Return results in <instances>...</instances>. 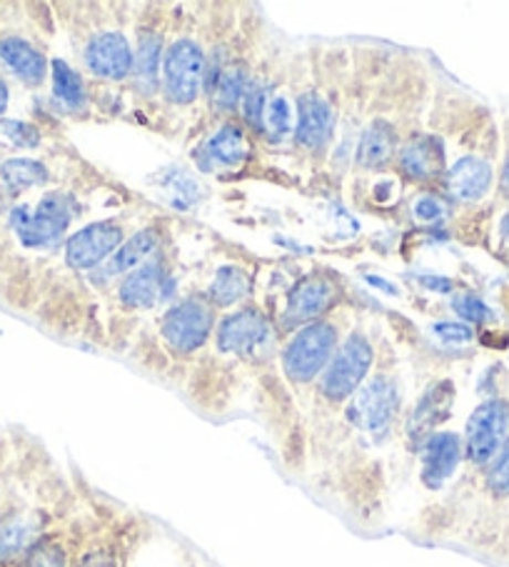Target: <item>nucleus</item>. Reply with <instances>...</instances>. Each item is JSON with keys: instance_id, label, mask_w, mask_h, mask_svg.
<instances>
[{"instance_id": "nucleus-16", "label": "nucleus", "mask_w": 509, "mask_h": 567, "mask_svg": "<svg viewBox=\"0 0 509 567\" xmlns=\"http://www.w3.org/2000/svg\"><path fill=\"white\" fill-rule=\"evenodd\" d=\"M445 153L433 135H417L399 153V168L413 181H429L443 173Z\"/></svg>"}, {"instance_id": "nucleus-2", "label": "nucleus", "mask_w": 509, "mask_h": 567, "mask_svg": "<svg viewBox=\"0 0 509 567\" xmlns=\"http://www.w3.org/2000/svg\"><path fill=\"white\" fill-rule=\"evenodd\" d=\"M372 368V346L362 336H352L330 360L320 380V400L328 408H345L365 385Z\"/></svg>"}, {"instance_id": "nucleus-7", "label": "nucleus", "mask_w": 509, "mask_h": 567, "mask_svg": "<svg viewBox=\"0 0 509 567\" xmlns=\"http://www.w3.org/2000/svg\"><path fill=\"white\" fill-rule=\"evenodd\" d=\"M48 530V517L33 507L0 515V567H15Z\"/></svg>"}, {"instance_id": "nucleus-32", "label": "nucleus", "mask_w": 509, "mask_h": 567, "mask_svg": "<svg viewBox=\"0 0 509 567\" xmlns=\"http://www.w3.org/2000/svg\"><path fill=\"white\" fill-rule=\"evenodd\" d=\"M158 51L160 43L155 35H145L141 41V51H138V63H141V73L143 78H153L155 68H158Z\"/></svg>"}, {"instance_id": "nucleus-29", "label": "nucleus", "mask_w": 509, "mask_h": 567, "mask_svg": "<svg viewBox=\"0 0 509 567\" xmlns=\"http://www.w3.org/2000/svg\"><path fill=\"white\" fill-rule=\"evenodd\" d=\"M245 93V75L238 65L225 68L218 78V87H215V97L222 107H232L238 97Z\"/></svg>"}, {"instance_id": "nucleus-8", "label": "nucleus", "mask_w": 509, "mask_h": 567, "mask_svg": "<svg viewBox=\"0 0 509 567\" xmlns=\"http://www.w3.org/2000/svg\"><path fill=\"white\" fill-rule=\"evenodd\" d=\"M205 75L202 51L188 38L173 43L165 61V91L175 103H193L200 93Z\"/></svg>"}, {"instance_id": "nucleus-22", "label": "nucleus", "mask_w": 509, "mask_h": 567, "mask_svg": "<svg viewBox=\"0 0 509 567\" xmlns=\"http://www.w3.org/2000/svg\"><path fill=\"white\" fill-rule=\"evenodd\" d=\"M395 143H397V135L393 125L385 121H377L365 135H362L360 148H357L360 165H365V168H380V165H385L389 158H393Z\"/></svg>"}, {"instance_id": "nucleus-11", "label": "nucleus", "mask_w": 509, "mask_h": 567, "mask_svg": "<svg viewBox=\"0 0 509 567\" xmlns=\"http://www.w3.org/2000/svg\"><path fill=\"white\" fill-rule=\"evenodd\" d=\"M85 63L95 75L107 78V81H121L133 68V51L127 45L123 33L105 31L93 38L85 51Z\"/></svg>"}, {"instance_id": "nucleus-9", "label": "nucleus", "mask_w": 509, "mask_h": 567, "mask_svg": "<svg viewBox=\"0 0 509 567\" xmlns=\"http://www.w3.org/2000/svg\"><path fill=\"white\" fill-rule=\"evenodd\" d=\"M463 455V437L457 433H449V430H437L419 447V481L429 491H439L457 471Z\"/></svg>"}, {"instance_id": "nucleus-1", "label": "nucleus", "mask_w": 509, "mask_h": 567, "mask_svg": "<svg viewBox=\"0 0 509 567\" xmlns=\"http://www.w3.org/2000/svg\"><path fill=\"white\" fill-rule=\"evenodd\" d=\"M399 408H403V398H399L395 378L375 375L345 405V425L350 433L382 447V443L393 435Z\"/></svg>"}, {"instance_id": "nucleus-17", "label": "nucleus", "mask_w": 509, "mask_h": 567, "mask_svg": "<svg viewBox=\"0 0 509 567\" xmlns=\"http://www.w3.org/2000/svg\"><path fill=\"white\" fill-rule=\"evenodd\" d=\"M85 537L73 540V537H67L63 533L45 530L41 535V540L28 550V555L15 567H73L75 555L81 550Z\"/></svg>"}, {"instance_id": "nucleus-31", "label": "nucleus", "mask_w": 509, "mask_h": 567, "mask_svg": "<svg viewBox=\"0 0 509 567\" xmlns=\"http://www.w3.org/2000/svg\"><path fill=\"white\" fill-rule=\"evenodd\" d=\"M455 310L463 316L465 320H472V322H485L492 318V312L485 306L482 300L475 298V296H459L455 298Z\"/></svg>"}, {"instance_id": "nucleus-37", "label": "nucleus", "mask_w": 509, "mask_h": 567, "mask_svg": "<svg viewBox=\"0 0 509 567\" xmlns=\"http://www.w3.org/2000/svg\"><path fill=\"white\" fill-rule=\"evenodd\" d=\"M367 280L372 282V286H377V288H385L387 292H395V288L389 286V282H385V280H380V278H367Z\"/></svg>"}, {"instance_id": "nucleus-3", "label": "nucleus", "mask_w": 509, "mask_h": 567, "mask_svg": "<svg viewBox=\"0 0 509 567\" xmlns=\"http://www.w3.org/2000/svg\"><path fill=\"white\" fill-rule=\"evenodd\" d=\"M73 215L75 203L71 195L53 193L41 198L35 208H15L11 213V225L25 248H45L63 236Z\"/></svg>"}, {"instance_id": "nucleus-19", "label": "nucleus", "mask_w": 509, "mask_h": 567, "mask_svg": "<svg viewBox=\"0 0 509 567\" xmlns=\"http://www.w3.org/2000/svg\"><path fill=\"white\" fill-rule=\"evenodd\" d=\"M492 183V171L479 158H463L447 173V190L457 200H477Z\"/></svg>"}, {"instance_id": "nucleus-33", "label": "nucleus", "mask_w": 509, "mask_h": 567, "mask_svg": "<svg viewBox=\"0 0 509 567\" xmlns=\"http://www.w3.org/2000/svg\"><path fill=\"white\" fill-rule=\"evenodd\" d=\"M443 213H445V208H443V203H439L435 195H423V198H419L417 203H415V215L419 220H427V223H433V220H437V218H443Z\"/></svg>"}, {"instance_id": "nucleus-23", "label": "nucleus", "mask_w": 509, "mask_h": 567, "mask_svg": "<svg viewBox=\"0 0 509 567\" xmlns=\"http://www.w3.org/2000/svg\"><path fill=\"white\" fill-rule=\"evenodd\" d=\"M248 145H245V135L235 125H225V128L210 138L205 145V161L208 165H238L242 163Z\"/></svg>"}, {"instance_id": "nucleus-34", "label": "nucleus", "mask_w": 509, "mask_h": 567, "mask_svg": "<svg viewBox=\"0 0 509 567\" xmlns=\"http://www.w3.org/2000/svg\"><path fill=\"white\" fill-rule=\"evenodd\" d=\"M435 330L447 340H469V338H472V330H469L467 326H455V322H439Z\"/></svg>"}, {"instance_id": "nucleus-18", "label": "nucleus", "mask_w": 509, "mask_h": 567, "mask_svg": "<svg viewBox=\"0 0 509 567\" xmlns=\"http://www.w3.org/2000/svg\"><path fill=\"white\" fill-rule=\"evenodd\" d=\"M127 545L125 537L113 533L111 527L101 535H87L77 550L73 567H125Z\"/></svg>"}, {"instance_id": "nucleus-30", "label": "nucleus", "mask_w": 509, "mask_h": 567, "mask_svg": "<svg viewBox=\"0 0 509 567\" xmlns=\"http://www.w3.org/2000/svg\"><path fill=\"white\" fill-rule=\"evenodd\" d=\"M487 487L495 495H509V437L487 467Z\"/></svg>"}, {"instance_id": "nucleus-25", "label": "nucleus", "mask_w": 509, "mask_h": 567, "mask_svg": "<svg viewBox=\"0 0 509 567\" xmlns=\"http://www.w3.org/2000/svg\"><path fill=\"white\" fill-rule=\"evenodd\" d=\"M0 178H3V183L11 190H28L35 188V185H43L48 181V171L41 163H35L31 158H13L3 163Z\"/></svg>"}, {"instance_id": "nucleus-27", "label": "nucleus", "mask_w": 509, "mask_h": 567, "mask_svg": "<svg viewBox=\"0 0 509 567\" xmlns=\"http://www.w3.org/2000/svg\"><path fill=\"white\" fill-rule=\"evenodd\" d=\"M245 292H248V278L235 268L220 270L210 286V298L218 302V306H230V302L242 298Z\"/></svg>"}, {"instance_id": "nucleus-13", "label": "nucleus", "mask_w": 509, "mask_h": 567, "mask_svg": "<svg viewBox=\"0 0 509 567\" xmlns=\"http://www.w3.org/2000/svg\"><path fill=\"white\" fill-rule=\"evenodd\" d=\"M449 403H453V388H449V383H439L437 388L429 390V393H425L423 400L415 405L413 415H409L405 425V433L417 453L419 447L425 445V440L433 433H437L435 427L439 420L447 417Z\"/></svg>"}, {"instance_id": "nucleus-36", "label": "nucleus", "mask_w": 509, "mask_h": 567, "mask_svg": "<svg viewBox=\"0 0 509 567\" xmlns=\"http://www.w3.org/2000/svg\"><path fill=\"white\" fill-rule=\"evenodd\" d=\"M8 107V85L3 83V78H0V115L6 113Z\"/></svg>"}, {"instance_id": "nucleus-38", "label": "nucleus", "mask_w": 509, "mask_h": 567, "mask_svg": "<svg viewBox=\"0 0 509 567\" xmlns=\"http://www.w3.org/2000/svg\"><path fill=\"white\" fill-rule=\"evenodd\" d=\"M502 190L509 195V158H507L505 171H502Z\"/></svg>"}, {"instance_id": "nucleus-6", "label": "nucleus", "mask_w": 509, "mask_h": 567, "mask_svg": "<svg viewBox=\"0 0 509 567\" xmlns=\"http://www.w3.org/2000/svg\"><path fill=\"white\" fill-rule=\"evenodd\" d=\"M212 330V308L202 300H183L163 320V336L178 353H195Z\"/></svg>"}, {"instance_id": "nucleus-14", "label": "nucleus", "mask_w": 509, "mask_h": 567, "mask_svg": "<svg viewBox=\"0 0 509 567\" xmlns=\"http://www.w3.org/2000/svg\"><path fill=\"white\" fill-rule=\"evenodd\" d=\"M0 63L28 85H38L45 78V55L21 35L0 38Z\"/></svg>"}, {"instance_id": "nucleus-35", "label": "nucleus", "mask_w": 509, "mask_h": 567, "mask_svg": "<svg viewBox=\"0 0 509 567\" xmlns=\"http://www.w3.org/2000/svg\"><path fill=\"white\" fill-rule=\"evenodd\" d=\"M423 282L427 288H433V290H443V292H447L449 288H453V282L449 280H445V278H433V276H423Z\"/></svg>"}, {"instance_id": "nucleus-28", "label": "nucleus", "mask_w": 509, "mask_h": 567, "mask_svg": "<svg viewBox=\"0 0 509 567\" xmlns=\"http://www.w3.org/2000/svg\"><path fill=\"white\" fill-rule=\"evenodd\" d=\"M53 91L65 105H71V107L83 105V101H85L81 78H77L73 68L63 61H55V65H53Z\"/></svg>"}, {"instance_id": "nucleus-15", "label": "nucleus", "mask_w": 509, "mask_h": 567, "mask_svg": "<svg viewBox=\"0 0 509 567\" xmlns=\"http://www.w3.org/2000/svg\"><path fill=\"white\" fill-rule=\"evenodd\" d=\"M332 105L315 93H308L298 103V141L308 148H320L322 143L330 141L332 133Z\"/></svg>"}, {"instance_id": "nucleus-24", "label": "nucleus", "mask_w": 509, "mask_h": 567, "mask_svg": "<svg viewBox=\"0 0 509 567\" xmlns=\"http://www.w3.org/2000/svg\"><path fill=\"white\" fill-rule=\"evenodd\" d=\"M158 246V236H155L153 230H143L138 236H133L131 240L125 243V246L115 252L113 260L107 262V272H127L133 270L138 262H143L145 258L150 256V252Z\"/></svg>"}, {"instance_id": "nucleus-10", "label": "nucleus", "mask_w": 509, "mask_h": 567, "mask_svg": "<svg viewBox=\"0 0 509 567\" xmlns=\"http://www.w3.org/2000/svg\"><path fill=\"white\" fill-rule=\"evenodd\" d=\"M123 230L115 223H95L87 225L81 233L67 240L65 260L73 270L93 268L97 262H103L111 252L121 246Z\"/></svg>"}, {"instance_id": "nucleus-5", "label": "nucleus", "mask_w": 509, "mask_h": 567, "mask_svg": "<svg viewBox=\"0 0 509 567\" xmlns=\"http://www.w3.org/2000/svg\"><path fill=\"white\" fill-rule=\"evenodd\" d=\"M509 437V405L487 400L469 417L465 430V457L472 467H489Z\"/></svg>"}, {"instance_id": "nucleus-4", "label": "nucleus", "mask_w": 509, "mask_h": 567, "mask_svg": "<svg viewBox=\"0 0 509 567\" xmlns=\"http://www.w3.org/2000/svg\"><path fill=\"white\" fill-rule=\"evenodd\" d=\"M335 340L337 330L330 322H312L302 328L300 336L292 338V343L282 353V370L290 383L310 385L318 375L325 373Z\"/></svg>"}, {"instance_id": "nucleus-21", "label": "nucleus", "mask_w": 509, "mask_h": 567, "mask_svg": "<svg viewBox=\"0 0 509 567\" xmlns=\"http://www.w3.org/2000/svg\"><path fill=\"white\" fill-rule=\"evenodd\" d=\"M332 296V288L328 280L322 278H305L300 280L295 290L290 296V306H288V320L290 322H305L310 318H315L318 312L328 308Z\"/></svg>"}, {"instance_id": "nucleus-12", "label": "nucleus", "mask_w": 509, "mask_h": 567, "mask_svg": "<svg viewBox=\"0 0 509 567\" xmlns=\"http://www.w3.org/2000/svg\"><path fill=\"white\" fill-rule=\"evenodd\" d=\"M268 340V322L258 310H242L222 322L218 332V348L222 353L248 355Z\"/></svg>"}, {"instance_id": "nucleus-20", "label": "nucleus", "mask_w": 509, "mask_h": 567, "mask_svg": "<svg viewBox=\"0 0 509 567\" xmlns=\"http://www.w3.org/2000/svg\"><path fill=\"white\" fill-rule=\"evenodd\" d=\"M165 272L160 262H148L141 270H135L133 276H127L121 286V300L127 308H145L153 306L163 292Z\"/></svg>"}, {"instance_id": "nucleus-26", "label": "nucleus", "mask_w": 509, "mask_h": 567, "mask_svg": "<svg viewBox=\"0 0 509 567\" xmlns=\"http://www.w3.org/2000/svg\"><path fill=\"white\" fill-rule=\"evenodd\" d=\"M260 125H262V131L272 135V138H280V135L290 133L292 107H290L285 95L266 97V105H262V115H260Z\"/></svg>"}]
</instances>
